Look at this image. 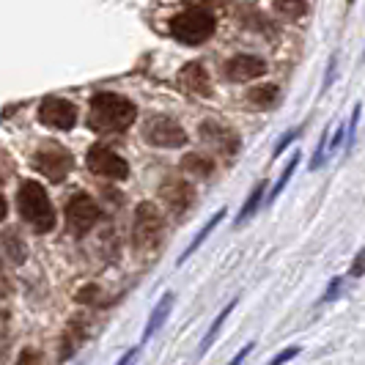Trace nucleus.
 <instances>
[{
  "label": "nucleus",
  "mask_w": 365,
  "mask_h": 365,
  "mask_svg": "<svg viewBox=\"0 0 365 365\" xmlns=\"http://www.w3.org/2000/svg\"><path fill=\"white\" fill-rule=\"evenodd\" d=\"M138 118V108L135 102L121 96V93L102 91L91 99V110H88V127L99 135H118L127 132Z\"/></svg>",
  "instance_id": "f257e3e1"
},
{
  "label": "nucleus",
  "mask_w": 365,
  "mask_h": 365,
  "mask_svg": "<svg viewBox=\"0 0 365 365\" xmlns=\"http://www.w3.org/2000/svg\"><path fill=\"white\" fill-rule=\"evenodd\" d=\"M17 206L19 215L28 220L38 234H47V231L55 228V209L50 203L47 190L38 182H22L17 192Z\"/></svg>",
  "instance_id": "f03ea898"
},
{
  "label": "nucleus",
  "mask_w": 365,
  "mask_h": 365,
  "mask_svg": "<svg viewBox=\"0 0 365 365\" xmlns=\"http://www.w3.org/2000/svg\"><path fill=\"white\" fill-rule=\"evenodd\" d=\"M165 237V217L154 203H138L135 222H132V242L138 253H157Z\"/></svg>",
  "instance_id": "7ed1b4c3"
},
{
  "label": "nucleus",
  "mask_w": 365,
  "mask_h": 365,
  "mask_svg": "<svg viewBox=\"0 0 365 365\" xmlns=\"http://www.w3.org/2000/svg\"><path fill=\"white\" fill-rule=\"evenodd\" d=\"M168 28H170V36L176 38V41H182V44H203L206 38L215 36L217 19H215V14L187 9V11H182V14H176V17L170 19Z\"/></svg>",
  "instance_id": "20e7f679"
},
{
  "label": "nucleus",
  "mask_w": 365,
  "mask_h": 365,
  "mask_svg": "<svg viewBox=\"0 0 365 365\" xmlns=\"http://www.w3.org/2000/svg\"><path fill=\"white\" fill-rule=\"evenodd\" d=\"M99 203L93 201L91 195H86V192H77L69 198L66 203V225H69V231L77 234V237H83V234H88L93 225L99 222Z\"/></svg>",
  "instance_id": "39448f33"
},
{
  "label": "nucleus",
  "mask_w": 365,
  "mask_h": 365,
  "mask_svg": "<svg viewBox=\"0 0 365 365\" xmlns=\"http://www.w3.org/2000/svg\"><path fill=\"white\" fill-rule=\"evenodd\" d=\"M86 163H88V170L96 173V176H102V179L124 182V179L129 176L127 160H124V157H118V154L108 146H91L88 157H86Z\"/></svg>",
  "instance_id": "423d86ee"
},
{
  "label": "nucleus",
  "mask_w": 365,
  "mask_h": 365,
  "mask_svg": "<svg viewBox=\"0 0 365 365\" xmlns=\"http://www.w3.org/2000/svg\"><path fill=\"white\" fill-rule=\"evenodd\" d=\"M143 138H146V143L157 148H179L187 143V132L179 127V121H173L168 115H154L143 127Z\"/></svg>",
  "instance_id": "0eeeda50"
},
{
  "label": "nucleus",
  "mask_w": 365,
  "mask_h": 365,
  "mask_svg": "<svg viewBox=\"0 0 365 365\" xmlns=\"http://www.w3.org/2000/svg\"><path fill=\"white\" fill-rule=\"evenodd\" d=\"M38 121L47 124V127L66 132V129H72L77 124V108H74L72 102L61 99V96H47L38 105Z\"/></svg>",
  "instance_id": "6e6552de"
},
{
  "label": "nucleus",
  "mask_w": 365,
  "mask_h": 365,
  "mask_svg": "<svg viewBox=\"0 0 365 365\" xmlns=\"http://www.w3.org/2000/svg\"><path fill=\"white\" fill-rule=\"evenodd\" d=\"M72 154L63 151V148H44L34 157V168L50 182H63L72 173Z\"/></svg>",
  "instance_id": "1a4fd4ad"
},
{
  "label": "nucleus",
  "mask_w": 365,
  "mask_h": 365,
  "mask_svg": "<svg viewBox=\"0 0 365 365\" xmlns=\"http://www.w3.org/2000/svg\"><path fill=\"white\" fill-rule=\"evenodd\" d=\"M222 72H225L228 80H234V83H250V80H258V77L267 74V61L258 58V55L239 53L225 61Z\"/></svg>",
  "instance_id": "9d476101"
},
{
  "label": "nucleus",
  "mask_w": 365,
  "mask_h": 365,
  "mask_svg": "<svg viewBox=\"0 0 365 365\" xmlns=\"http://www.w3.org/2000/svg\"><path fill=\"white\" fill-rule=\"evenodd\" d=\"M160 195H163V201L168 203V209L179 217L184 215L192 201H195V190H192V184L190 182H182V179H168L163 184V190H160Z\"/></svg>",
  "instance_id": "9b49d317"
},
{
  "label": "nucleus",
  "mask_w": 365,
  "mask_h": 365,
  "mask_svg": "<svg viewBox=\"0 0 365 365\" xmlns=\"http://www.w3.org/2000/svg\"><path fill=\"white\" fill-rule=\"evenodd\" d=\"M179 86L182 91L203 96V99L212 96V80H209V72L203 69V63H187L179 72Z\"/></svg>",
  "instance_id": "f8f14e48"
},
{
  "label": "nucleus",
  "mask_w": 365,
  "mask_h": 365,
  "mask_svg": "<svg viewBox=\"0 0 365 365\" xmlns=\"http://www.w3.org/2000/svg\"><path fill=\"white\" fill-rule=\"evenodd\" d=\"M201 138L203 140H209L212 146H217L220 151H225V154H234L239 148V138L231 132V129H225L222 124H215V121H206L201 127Z\"/></svg>",
  "instance_id": "ddd939ff"
},
{
  "label": "nucleus",
  "mask_w": 365,
  "mask_h": 365,
  "mask_svg": "<svg viewBox=\"0 0 365 365\" xmlns=\"http://www.w3.org/2000/svg\"><path fill=\"white\" fill-rule=\"evenodd\" d=\"M83 341H86V324H83L80 319H74V322H69L66 332H63V341H61V357H63V360H69L74 351L83 346Z\"/></svg>",
  "instance_id": "4468645a"
},
{
  "label": "nucleus",
  "mask_w": 365,
  "mask_h": 365,
  "mask_svg": "<svg viewBox=\"0 0 365 365\" xmlns=\"http://www.w3.org/2000/svg\"><path fill=\"white\" fill-rule=\"evenodd\" d=\"M170 308H173V294H165L163 299H160V305L154 308V313L148 316V324H146V329H143V344H146L148 338H154V335H157V329L165 324V319H168Z\"/></svg>",
  "instance_id": "2eb2a0df"
},
{
  "label": "nucleus",
  "mask_w": 365,
  "mask_h": 365,
  "mask_svg": "<svg viewBox=\"0 0 365 365\" xmlns=\"http://www.w3.org/2000/svg\"><path fill=\"white\" fill-rule=\"evenodd\" d=\"M222 217H225V209H220V212H217V215H215V217H209V222H206V225H203L201 231H198V237H195V239H192V242H190V247L184 250L182 258H179V261H187V258L192 256V253H195V250L201 247L203 242H206V237H209V234H212V231L217 228L220 222H222Z\"/></svg>",
  "instance_id": "dca6fc26"
},
{
  "label": "nucleus",
  "mask_w": 365,
  "mask_h": 365,
  "mask_svg": "<svg viewBox=\"0 0 365 365\" xmlns=\"http://www.w3.org/2000/svg\"><path fill=\"white\" fill-rule=\"evenodd\" d=\"M277 86H258V88H250L247 91V102L250 105H256V108H272L274 102H277Z\"/></svg>",
  "instance_id": "f3484780"
},
{
  "label": "nucleus",
  "mask_w": 365,
  "mask_h": 365,
  "mask_svg": "<svg viewBox=\"0 0 365 365\" xmlns=\"http://www.w3.org/2000/svg\"><path fill=\"white\" fill-rule=\"evenodd\" d=\"M274 11L283 19H299L308 11V0H274Z\"/></svg>",
  "instance_id": "a211bd4d"
},
{
  "label": "nucleus",
  "mask_w": 365,
  "mask_h": 365,
  "mask_svg": "<svg viewBox=\"0 0 365 365\" xmlns=\"http://www.w3.org/2000/svg\"><path fill=\"white\" fill-rule=\"evenodd\" d=\"M234 308H237V299H234V302H228V305L222 308V313H220L217 319H215V324L206 329V335H203V344H201V349H198V354H206V351H209V346H212V344H215V338H217L220 327L225 324V319L231 316V311H234Z\"/></svg>",
  "instance_id": "6ab92c4d"
},
{
  "label": "nucleus",
  "mask_w": 365,
  "mask_h": 365,
  "mask_svg": "<svg viewBox=\"0 0 365 365\" xmlns=\"http://www.w3.org/2000/svg\"><path fill=\"white\" fill-rule=\"evenodd\" d=\"M182 165H184V170H190V173H195V176H209V173L215 170V160H206L201 154H187Z\"/></svg>",
  "instance_id": "aec40b11"
},
{
  "label": "nucleus",
  "mask_w": 365,
  "mask_h": 365,
  "mask_svg": "<svg viewBox=\"0 0 365 365\" xmlns=\"http://www.w3.org/2000/svg\"><path fill=\"white\" fill-rule=\"evenodd\" d=\"M261 198H264V184H258L256 190L250 192V198L245 201V206H242V212H239V217H237V222H245V220L250 217L253 212H256V206L261 203Z\"/></svg>",
  "instance_id": "412c9836"
},
{
  "label": "nucleus",
  "mask_w": 365,
  "mask_h": 365,
  "mask_svg": "<svg viewBox=\"0 0 365 365\" xmlns=\"http://www.w3.org/2000/svg\"><path fill=\"white\" fill-rule=\"evenodd\" d=\"M184 6L187 9H192V11H206V14H215L217 9L225 6V0H184Z\"/></svg>",
  "instance_id": "4be33fe9"
},
{
  "label": "nucleus",
  "mask_w": 365,
  "mask_h": 365,
  "mask_svg": "<svg viewBox=\"0 0 365 365\" xmlns=\"http://www.w3.org/2000/svg\"><path fill=\"white\" fill-rule=\"evenodd\" d=\"M297 163H299V154H294V157H292V163L286 165V170H283V176H280V182L274 184L272 198H274V195H280V190H283V187H286V182L292 179V173H294V168H297Z\"/></svg>",
  "instance_id": "5701e85b"
},
{
  "label": "nucleus",
  "mask_w": 365,
  "mask_h": 365,
  "mask_svg": "<svg viewBox=\"0 0 365 365\" xmlns=\"http://www.w3.org/2000/svg\"><path fill=\"white\" fill-rule=\"evenodd\" d=\"M96 297H99V289H96V286H86V289L77 292V302L91 305V302H96Z\"/></svg>",
  "instance_id": "b1692460"
},
{
  "label": "nucleus",
  "mask_w": 365,
  "mask_h": 365,
  "mask_svg": "<svg viewBox=\"0 0 365 365\" xmlns=\"http://www.w3.org/2000/svg\"><path fill=\"white\" fill-rule=\"evenodd\" d=\"M17 365H41L36 349H22V351H19V357H17Z\"/></svg>",
  "instance_id": "393cba45"
},
{
  "label": "nucleus",
  "mask_w": 365,
  "mask_h": 365,
  "mask_svg": "<svg viewBox=\"0 0 365 365\" xmlns=\"http://www.w3.org/2000/svg\"><path fill=\"white\" fill-rule=\"evenodd\" d=\"M297 354H299V349H297V346H289V349H283V351H280L277 357H272V360H269L267 365H283V363H289V360H294Z\"/></svg>",
  "instance_id": "a878e982"
},
{
  "label": "nucleus",
  "mask_w": 365,
  "mask_h": 365,
  "mask_svg": "<svg viewBox=\"0 0 365 365\" xmlns=\"http://www.w3.org/2000/svg\"><path fill=\"white\" fill-rule=\"evenodd\" d=\"M294 135H297V129H292V132H286V135H283V140H280V143H277V148H274V157H280V151L292 143Z\"/></svg>",
  "instance_id": "bb28decb"
},
{
  "label": "nucleus",
  "mask_w": 365,
  "mask_h": 365,
  "mask_svg": "<svg viewBox=\"0 0 365 365\" xmlns=\"http://www.w3.org/2000/svg\"><path fill=\"white\" fill-rule=\"evenodd\" d=\"M250 349H253V344H247V346L242 349V351H239L237 357H234V360H231V363H228V365H242V360H245V357L250 354Z\"/></svg>",
  "instance_id": "cd10ccee"
},
{
  "label": "nucleus",
  "mask_w": 365,
  "mask_h": 365,
  "mask_svg": "<svg viewBox=\"0 0 365 365\" xmlns=\"http://www.w3.org/2000/svg\"><path fill=\"white\" fill-rule=\"evenodd\" d=\"M351 274H354V277H360V274H363V253H360V256L354 258V267H351Z\"/></svg>",
  "instance_id": "c85d7f7f"
},
{
  "label": "nucleus",
  "mask_w": 365,
  "mask_h": 365,
  "mask_svg": "<svg viewBox=\"0 0 365 365\" xmlns=\"http://www.w3.org/2000/svg\"><path fill=\"white\" fill-rule=\"evenodd\" d=\"M135 354H138V349H129L127 354H124V357L118 360V365H129V363H132V360H135Z\"/></svg>",
  "instance_id": "c756f323"
},
{
  "label": "nucleus",
  "mask_w": 365,
  "mask_h": 365,
  "mask_svg": "<svg viewBox=\"0 0 365 365\" xmlns=\"http://www.w3.org/2000/svg\"><path fill=\"white\" fill-rule=\"evenodd\" d=\"M6 215H9V203H6V198L0 195V220H6Z\"/></svg>",
  "instance_id": "7c9ffc66"
},
{
  "label": "nucleus",
  "mask_w": 365,
  "mask_h": 365,
  "mask_svg": "<svg viewBox=\"0 0 365 365\" xmlns=\"http://www.w3.org/2000/svg\"><path fill=\"white\" fill-rule=\"evenodd\" d=\"M6 349H9V344H6V338L0 335V365H3V360H6Z\"/></svg>",
  "instance_id": "2f4dec72"
}]
</instances>
